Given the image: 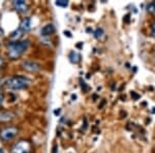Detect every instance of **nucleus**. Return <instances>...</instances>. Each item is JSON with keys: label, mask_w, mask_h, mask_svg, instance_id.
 <instances>
[{"label": "nucleus", "mask_w": 155, "mask_h": 153, "mask_svg": "<svg viewBox=\"0 0 155 153\" xmlns=\"http://www.w3.org/2000/svg\"><path fill=\"white\" fill-rule=\"evenodd\" d=\"M29 46V41H21V42H14L8 46L7 55L9 58L17 59L21 56L27 50Z\"/></svg>", "instance_id": "1"}, {"label": "nucleus", "mask_w": 155, "mask_h": 153, "mask_svg": "<svg viewBox=\"0 0 155 153\" xmlns=\"http://www.w3.org/2000/svg\"><path fill=\"white\" fill-rule=\"evenodd\" d=\"M29 84H30V80L28 78L23 76H16V77L9 78L4 83L6 88L12 90H20V89L26 88Z\"/></svg>", "instance_id": "2"}, {"label": "nucleus", "mask_w": 155, "mask_h": 153, "mask_svg": "<svg viewBox=\"0 0 155 153\" xmlns=\"http://www.w3.org/2000/svg\"><path fill=\"white\" fill-rule=\"evenodd\" d=\"M18 134V128L14 126L5 127L0 131V139L2 141H9V140L14 139Z\"/></svg>", "instance_id": "3"}, {"label": "nucleus", "mask_w": 155, "mask_h": 153, "mask_svg": "<svg viewBox=\"0 0 155 153\" xmlns=\"http://www.w3.org/2000/svg\"><path fill=\"white\" fill-rule=\"evenodd\" d=\"M30 150L31 145L28 141H20L12 147V153H29Z\"/></svg>", "instance_id": "4"}, {"label": "nucleus", "mask_w": 155, "mask_h": 153, "mask_svg": "<svg viewBox=\"0 0 155 153\" xmlns=\"http://www.w3.org/2000/svg\"><path fill=\"white\" fill-rule=\"evenodd\" d=\"M22 66H23L24 69H26V71H28L30 72H35L41 69V65L35 61H32V60H26V61H23Z\"/></svg>", "instance_id": "5"}, {"label": "nucleus", "mask_w": 155, "mask_h": 153, "mask_svg": "<svg viewBox=\"0 0 155 153\" xmlns=\"http://www.w3.org/2000/svg\"><path fill=\"white\" fill-rule=\"evenodd\" d=\"M14 6L17 11L21 12H24L28 9V5H27V3L23 1V0H16V1H14Z\"/></svg>", "instance_id": "6"}, {"label": "nucleus", "mask_w": 155, "mask_h": 153, "mask_svg": "<svg viewBox=\"0 0 155 153\" xmlns=\"http://www.w3.org/2000/svg\"><path fill=\"white\" fill-rule=\"evenodd\" d=\"M55 31V27L53 24H47L41 30V34L42 36H49Z\"/></svg>", "instance_id": "7"}, {"label": "nucleus", "mask_w": 155, "mask_h": 153, "mask_svg": "<svg viewBox=\"0 0 155 153\" xmlns=\"http://www.w3.org/2000/svg\"><path fill=\"white\" fill-rule=\"evenodd\" d=\"M15 118V114L8 111H2L0 112V121L2 122H6V121H11Z\"/></svg>", "instance_id": "8"}, {"label": "nucleus", "mask_w": 155, "mask_h": 153, "mask_svg": "<svg viewBox=\"0 0 155 153\" xmlns=\"http://www.w3.org/2000/svg\"><path fill=\"white\" fill-rule=\"evenodd\" d=\"M30 28H31V19L25 18L22 20L21 25H20V29H21L22 31L26 32V31H28Z\"/></svg>", "instance_id": "9"}, {"label": "nucleus", "mask_w": 155, "mask_h": 153, "mask_svg": "<svg viewBox=\"0 0 155 153\" xmlns=\"http://www.w3.org/2000/svg\"><path fill=\"white\" fill-rule=\"evenodd\" d=\"M23 33H24V31H22V30L19 28V29L15 30L14 32H12V34L9 35V38L14 42H19V39L23 36Z\"/></svg>", "instance_id": "10"}, {"label": "nucleus", "mask_w": 155, "mask_h": 153, "mask_svg": "<svg viewBox=\"0 0 155 153\" xmlns=\"http://www.w3.org/2000/svg\"><path fill=\"white\" fill-rule=\"evenodd\" d=\"M147 12H150V14H153V12H155V1L150 2L148 5H147Z\"/></svg>", "instance_id": "11"}, {"label": "nucleus", "mask_w": 155, "mask_h": 153, "mask_svg": "<svg viewBox=\"0 0 155 153\" xmlns=\"http://www.w3.org/2000/svg\"><path fill=\"white\" fill-rule=\"evenodd\" d=\"M94 34H95L96 38H99V37H101L102 34H104V30H102V28H97L95 30V32H94Z\"/></svg>", "instance_id": "12"}, {"label": "nucleus", "mask_w": 155, "mask_h": 153, "mask_svg": "<svg viewBox=\"0 0 155 153\" xmlns=\"http://www.w3.org/2000/svg\"><path fill=\"white\" fill-rule=\"evenodd\" d=\"M67 4H68V2H67L66 0H58V1H56V5H58V6L65 7L67 6Z\"/></svg>", "instance_id": "13"}, {"label": "nucleus", "mask_w": 155, "mask_h": 153, "mask_svg": "<svg viewBox=\"0 0 155 153\" xmlns=\"http://www.w3.org/2000/svg\"><path fill=\"white\" fill-rule=\"evenodd\" d=\"M152 34L155 36V22H154V24H153V26H152Z\"/></svg>", "instance_id": "14"}, {"label": "nucleus", "mask_w": 155, "mask_h": 153, "mask_svg": "<svg viewBox=\"0 0 155 153\" xmlns=\"http://www.w3.org/2000/svg\"><path fill=\"white\" fill-rule=\"evenodd\" d=\"M2 101H3V95H2L1 92H0V105L2 104Z\"/></svg>", "instance_id": "15"}, {"label": "nucleus", "mask_w": 155, "mask_h": 153, "mask_svg": "<svg viewBox=\"0 0 155 153\" xmlns=\"http://www.w3.org/2000/svg\"><path fill=\"white\" fill-rule=\"evenodd\" d=\"M64 33H65V35H67L68 37H71V32H68V31H64Z\"/></svg>", "instance_id": "16"}, {"label": "nucleus", "mask_w": 155, "mask_h": 153, "mask_svg": "<svg viewBox=\"0 0 155 153\" xmlns=\"http://www.w3.org/2000/svg\"><path fill=\"white\" fill-rule=\"evenodd\" d=\"M2 64H3V60H2V58L0 57V67L2 66Z\"/></svg>", "instance_id": "17"}, {"label": "nucleus", "mask_w": 155, "mask_h": 153, "mask_svg": "<svg viewBox=\"0 0 155 153\" xmlns=\"http://www.w3.org/2000/svg\"><path fill=\"white\" fill-rule=\"evenodd\" d=\"M60 113V110H58V111H55V114H59Z\"/></svg>", "instance_id": "18"}, {"label": "nucleus", "mask_w": 155, "mask_h": 153, "mask_svg": "<svg viewBox=\"0 0 155 153\" xmlns=\"http://www.w3.org/2000/svg\"><path fill=\"white\" fill-rule=\"evenodd\" d=\"M0 153H4V151L2 149H0Z\"/></svg>", "instance_id": "19"}]
</instances>
